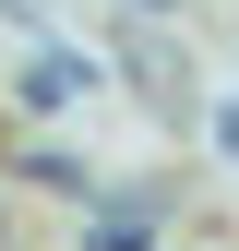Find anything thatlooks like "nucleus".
Segmentation results:
<instances>
[{"instance_id":"1","label":"nucleus","mask_w":239,"mask_h":251,"mask_svg":"<svg viewBox=\"0 0 239 251\" xmlns=\"http://www.w3.org/2000/svg\"><path fill=\"white\" fill-rule=\"evenodd\" d=\"M84 84H96V72H84L72 48H24V96H36V108H72Z\"/></svg>"},{"instance_id":"3","label":"nucleus","mask_w":239,"mask_h":251,"mask_svg":"<svg viewBox=\"0 0 239 251\" xmlns=\"http://www.w3.org/2000/svg\"><path fill=\"white\" fill-rule=\"evenodd\" d=\"M132 239H143V227H132V215H108V227H96V251H132Z\"/></svg>"},{"instance_id":"2","label":"nucleus","mask_w":239,"mask_h":251,"mask_svg":"<svg viewBox=\"0 0 239 251\" xmlns=\"http://www.w3.org/2000/svg\"><path fill=\"white\" fill-rule=\"evenodd\" d=\"M132 84H156V96H167V108H179V96H191V84H179V60H167V48H132Z\"/></svg>"}]
</instances>
